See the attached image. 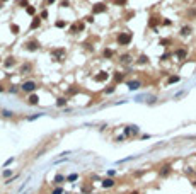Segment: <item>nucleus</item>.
Wrapping results in <instances>:
<instances>
[{
	"label": "nucleus",
	"mask_w": 196,
	"mask_h": 194,
	"mask_svg": "<svg viewBox=\"0 0 196 194\" xmlns=\"http://www.w3.org/2000/svg\"><path fill=\"white\" fill-rule=\"evenodd\" d=\"M130 41H131V34L130 32H119V36H118V43L119 44H130Z\"/></svg>",
	"instance_id": "obj_1"
},
{
	"label": "nucleus",
	"mask_w": 196,
	"mask_h": 194,
	"mask_svg": "<svg viewBox=\"0 0 196 194\" xmlns=\"http://www.w3.org/2000/svg\"><path fill=\"white\" fill-rule=\"evenodd\" d=\"M34 89H36V84L34 82H24L22 84V90L24 92H32Z\"/></svg>",
	"instance_id": "obj_2"
},
{
	"label": "nucleus",
	"mask_w": 196,
	"mask_h": 194,
	"mask_svg": "<svg viewBox=\"0 0 196 194\" xmlns=\"http://www.w3.org/2000/svg\"><path fill=\"white\" fill-rule=\"evenodd\" d=\"M106 10V3H96L94 9H92V14H101Z\"/></svg>",
	"instance_id": "obj_3"
},
{
	"label": "nucleus",
	"mask_w": 196,
	"mask_h": 194,
	"mask_svg": "<svg viewBox=\"0 0 196 194\" xmlns=\"http://www.w3.org/2000/svg\"><path fill=\"white\" fill-rule=\"evenodd\" d=\"M108 73H106V72H99V75H96V77H94V80H96V82H104V80H108Z\"/></svg>",
	"instance_id": "obj_4"
},
{
	"label": "nucleus",
	"mask_w": 196,
	"mask_h": 194,
	"mask_svg": "<svg viewBox=\"0 0 196 194\" xmlns=\"http://www.w3.org/2000/svg\"><path fill=\"white\" fill-rule=\"evenodd\" d=\"M51 55H53L56 60H60L63 55H65V49H53V51H51Z\"/></svg>",
	"instance_id": "obj_5"
},
{
	"label": "nucleus",
	"mask_w": 196,
	"mask_h": 194,
	"mask_svg": "<svg viewBox=\"0 0 196 194\" xmlns=\"http://www.w3.org/2000/svg\"><path fill=\"white\" fill-rule=\"evenodd\" d=\"M38 48H39L38 41H29V43H27V49H29V51H36Z\"/></svg>",
	"instance_id": "obj_6"
},
{
	"label": "nucleus",
	"mask_w": 196,
	"mask_h": 194,
	"mask_svg": "<svg viewBox=\"0 0 196 194\" xmlns=\"http://www.w3.org/2000/svg\"><path fill=\"white\" fill-rule=\"evenodd\" d=\"M80 29H84V24H82V22H77V24H73V26H72L70 32H72V34H75V32H77V31H80Z\"/></svg>",
	"instance_id": "obj_7"
},
{
	"label": "nucleus",
	"mask_w": 196,
	"mask_h": 194,
	"mask_svg": "<svg viewBox=\"0 0 196 194\" xmlns=\"http://www.w3.org/2000/svg\"><path fill=\"white\" fill-rule=\"evenodd\" d=\"M191 32H193V27H191V26H184V27L181 29V36H189Z\"/></svg>",
	"instance_id": "obj_8"
},
{
	"label": "nucleus",
	"mask_w": 196,
	"mask_h": 194,
	"mask_svg": "<svg viewBox=\"0 0 196 194\" xmlns=\"http://www.w3.org/2000/svg\"><path fill=\"white\" fill-rule=\"evenodd\" d=\"M176 56H177L179 60H184V58H186V49H184V48L177 49V51H176Z\"/></svg>",
	"instance_id": "obj_9"
},
{
	"label": "nucleus",
	"mask_w": 196,
	"mask_h": 194,
	"mask_svg": "<svg viewBox=\"0 0 196 194\" xmlns=\"http://www.w3.org/2000/svg\"><path fill=\"white\" fill-rule=\"evenodd\" d=\"M128 87L131 89V90H137V89H140V82H138V80H135V82H128Z\"/></svg>",
	"instance_id": "obj_10"
},
{
	"label": "nucleus",
	"mask_w": 196,
	"mask_h": 194,
	"mask_svg": "<svg viewBox=\"0 0 196 194\" xmlns=\"http://www.w3.org/2000/svg\"><path fill=\"white\" fill-rule=\"evenodd\" d=\"M114 186V181L113 179H104L102 181V187H113Z\"/></svg>",
	"instance_id": "obj_11"
},
{
	"label": "nucleus",
	"mask_w": 196,
	"mask_h": 194,
	"mask_svg": "<svg viewBox=\"0 0 196 194\" xmlns=\"http://www.w3.org/2000/svg\"><path fill=\"white\" fill-rule=\"evenodd\" d=\"M131 133H133V135H137V133H138V128H137V126H128V128H126V135H131Z\"/></svg>",
	"instance_id": "obj_12"
},
{
	"label": "nucleus",
	"mask_w": 196,
	"mask_h": 194,
	"mask_svg": "<svg viewBox=\"0 0 196 194\" xmlns=\"http://www.w3.org/2000/svg\"><path fill=\"white\" fill-rule=\"evenodd\" d=\"M38 102H39V97L38 96H31L29 97V104H31V106H36Z\"/></svg>",
	"instance_id": "obj_13"
},
{
	"label": "nucleus",
	"mask_w": 196,
	"mask_h": 194,
	"mask_svg": "<svg viewBox=\"0 0 196 194\" xmlns=\"http://www.w3.org/2000/svg\"><path fill=\"white\" fill-rule=\"evenodd\" d=\"M157 24H159V19H157V17H150V20H148V26H150V27H155Z\"/></svg>",
	"instance_id": "obj_14"
},
{
	"label": "nucleus",
	"mask_w": 196,
	"mask_h": 194,
	"mask_svg": "<svg viewBox=\"0 0 196 194\" xmlns=\"http://www.w3.org/2000/svg\"><path fill=\"white\" fill-rule=\"evenodd\" d=\"M39 24H41V20H39L38 17H36V19H34L32 22H31V29H36V27H39Z\"/></svg>",
	"instance_id": "obj_15"
},
{
	"label": "nucleus",
	"mask_w": 196,
	"mask_h": 194,
	"mask_svg": "<svg viewBox=\"0 0 196 194\" xmlns=\"http://www.w3.org/2000/svg\"><path fill=\"white\" fill-rule=\"evenodd\" d=\"M167 82H169V84H176V82H179V75H172V77H169Z\"/></svg>",
	"instance_id": "obj_16"
},
{
	"label": "nucleus",
	"mask_w": 196,
	"mask_h": 194,
	"mask_svg": "<svg viewBox=\"0 0 196 194\" xmlns=\"http://www.w3.org/2000/svg\"><path fill=\"white\" fill-rule=\"evenodd\" d=\"M65 104H67V99H65V97H60L58 100H56V106H60V107L65 106Z\"/></svg>",
	"instance_id": "obj_17"
},
{
	"label": "nucleus",
	"mask_w": 196,
	"mask_h": 194,
	"mask_svg": "<svg viewBox=\"0 0 196 194\" xmlns=\"http://www.w3.org/2000/svg\"><path fill=\"white\" fill-rule=\"evenodd\" d=\"M147 61H148V58L145 56V55H142V56L138 58V63H140V65H143V63H147Z\"/></svg>",
	"instance_id": "obj_18"
},
{
	"label": "nucleus",
	"mask_w": 196,
	"mask_h": 194,
	"mask_svg": "<svg viewBox=\"0 0 196 194\" xmlns=\"http://www.w3.org/2000/svg\"><path fill=\"white\" fill-rule=\"evenodd\" d=\"M14 63H15V60H14L12 56H10V58H7V61H5V67H12Z\"/></svg>",
	"instance_id": "obj_19"
},
{
	"label": "nucleus",
	"mask_w": 196,
	"mask_h": 194,
	"mask_svg": "<svg viewBox=\"0 0 196 194\" xmlns=\"http://www.w3.org/2000/svg\"><path fill=\"white\" fill-rule=\"evenodd\" d=\"M123 78H125V75H123V73H119V72H118L116 75H114V80H116V82H121Z\"/></svg>",
	"instance_id": "obj_20"
},
{
	"label": "nucleus",
	"mask_w": 196,
	"mask_h": 194,
	"mask_svg": "<svg viewBox=\"0 0 196 194\" xmlns=\"http://www.w3.org/2000/svg\"><path fill=\"white\" fill-rule=\"evenodd\" d=\"M169 172H171V167H169V165H166V167L162 169V172H160V174H162V175H167Z\"/></svg>",
	"instance_id": "obj_21"
},
{
	"label": "nucleus",
	"mask_w": 196,
	"mask_h": 194,
	"mask_svg": "<svg viewBox=\"0 0 196 194\" xmlns=\"http://www.w3.org/2000/svg\"><path fill=\"white\" fill-rule=\"evenodd\" d=\"M10 29H12V32H14V34H19V26L12 24V26H10Z\"/></svg>",
	"instance_id": "obj_22"
},
{
	"label": "nucleus",
	"mask_w": 196,
	"mask_h": 194,
	"mask_svg": "<svg viewBox=\"0 0 196 194\" xmlns=\"http://www.w3.org/2000/svg\"><path fill=\"white\" fill-rule=\"evenodd\" d=\"M113 3H114V5H125L126 0H113Z\"/></svg>",
	"instance_id": "obj_23"
},
{
	"label": "nucleus",
	"mask_w": 196,
	"mask_h": 194,
	"mask_svg": "<svg viewBox=\"0 0 196 194\" xmlns=\"http://www.w3.org/2000/svg\"><path fill=\"white\" fill-rule=\"evenodd\" d=\"M104 56H106V58H111V56H113V51H111V49H104Z\"/></svg>",
	"instance_id": "obj_24"
},
{
	"label": "nucleus",
	"mask_w": 196,
	"mask_h": 194,
	"mask_svg": "<svg viewBox=\"0 0 196 194\" xmlns=\"http://www.w3.org/2000/svg\"><path fill=\"white\" fill-rule=\"evenodd\" d=\"M63 181H65V177H63V175H56V177H55V182H63Z\"/></svg>",
	"instance_id": "obj_25"
},
{
	"label": "nucleus",
	"mask_w": 196,
	"mask_h": 194,
	"mask_svg": "<svg viewBox=\"0 0 196 194\" xmlns=\"http://www.w3.org/2000/svg\"><path fill=\"white\" fill-rule=\"evenodd\" d=\"M121 61H123V63H128V61H130V55H123V56H121Z\"/></svg>",
	"instance_id": "obj_26"
},
{
	"label": "nucleus",
	"mask_w": 196,
	"mask_h": 194,
	"mask_svg": "<svg viewBox=\"0 0 196 194\" xmlns=\"http://www.w3.org/2000/svg\"><path fill=\"white\" fill-rule=\"evenodd\" d=\"M27 14H29V15H32V14H34V12H36V9H34V7H27Z\"/></svg>",
	"instance_id": "obj_27"
},
{
	"label": "nucleus",
	"mask_w": 196,
	"mask_h": 194,
	"mask_svg": "<svg viewBox=\"0 0 196 194\" xmlns=\"http://www.w3.org/2000/svg\"><path fill=\"white\" fill-rule=\"evenodd\" d=\"M51 194H63V189H61V187H56V189H55Z\"/></svg>",
	"instance_id": "obj_28"
},
{
	"label": "nucleus",
	"mask_w": 196,
	"mask_h": 194,
	"mask_svg": "<svg viewBox=\"0 0 196 194\" xmlns=\"http://www.w3.org/2000/svg\"><path fill=\"white\" fill-rule=\"evenodd\" d=\"M56 27H65V20H58L56 22Z\"/></svg>",
	"instance_id": "obj_29"
},
{
	"label": "nucleus",
	"mask_w": 196,
	"mask_h": 194,
	"mask_svg": "<svg viewBox=\"0 0 196 194\" xmlns=\"http://www.w3.org/2000/svg\"><path fill=\"white\" fill-rule=\"evenodd\" d=\"M169 43H171V41H169V39H162V41H160V44H162V46H167V44H169Z\"/></svg>",
	"instance_id": "obj_30"
},
{
	"label": "nucleus",
	"mask_w": 196,
	"mask_h": 194,
	"mask_svg": "<svg viewBox=\"0 0 196 194\" xmlns=\"http://www.w3.org/2000/svg\"><path fill=\"white\" fill-rule=\"evenodd\" d=\"M68 181H77V174H72V175H68Z\"/></svg>",
	"instance_id": "obj_31"
},
{
	"label": "nucleus",
	"mask_w": 196,
	"mask_h": 194,
	"mask_svg": "<svg viewBox=\"0 0 196 194\" xmlns=\"http://www.w3.org/2000/svg\"><path fill=\"white\" fill-rule=\"evenodd\" d=\"M29 65H26V67H22V68H20V72H22V73H24V72H27V70H29Z\"/></svg>",
	"instance_id": "obj_32"
},
{
	"label": "nucleus",
	"mask_w": 196,
	"mask_h": 194,
	"mask_svg": "<svg viewBox=\"0 0 196 194\" xmlns=\"http://www.w3.org/2000/svg\"><path fill=\"white\" fill-rule=\"evenodd\" d=\"M41 17H43V19H46V17H48V12H46V10H43V12H41Z\"/></svg>",
	"instance_id": "obj_33"
},
{
	"label": "nucleus",
	"mask_w": 196,
	"mask_h": 194,
	"mask_svg": "<svg viewBox=\"0 0 196 194\" xmlns=\"http://www.w3.org/2000/svg\"><path fill=\"white\" fill-rule=\"evenodd\" d=\"M12 162H14V158H12V157H10V158H9V160H7V162H5V164H3V165H5V167H7V165H10V164H12Z\"/></svg>",
	"instance_id": "obj_34"
},
{
	"label": "nucleus",
	"mask_w": 196,
	"mask_h": 194,
	"mask_svg": "<svg viewBox=\"0 0 196 194\" xmlns=\"http://www.w3.org/2000/svg\"><path fill=\"white\" fill-rule=\"evenodd\" d=\"M53 2H55V0H48V3H49V5H51V3H53Z\"/></svg>",
	"instance_id": "obj_35"
},
{
	"label": "nucleus",
	"mask_w": 196,
	"mask_h": 194,
	"mask_svg": "<svg viewBox=\"0 0 196 194\" xmlns=\"http://www.w3.org/2000/svg\"><path fill=\"white\" fill-rule=\"evenodd\" d=\"M2 2H5V0H2Z\"/></svg>",
	"instance_id": "obj_36"
}]
</instances>
